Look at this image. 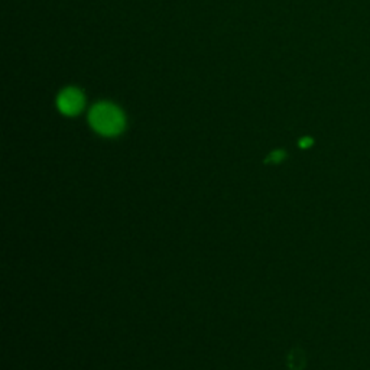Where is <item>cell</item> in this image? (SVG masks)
<instances>
[{
    "mask_svg": "<svg viewBox=\"0 0 370 370\" xmlns=\"http://www.w3.org/2000/svg\"><path fill=\"white\" fill-rule=\"evenodd\" d=\"M90 123L95 132L104 136H116L125 129V117L113 104L100 103L93 107Z\"/></svg>",
    "mask_w": 370,
    "mask_h": 370,
    "instance_id": "6da1fadb",
    "label": "cell"
},
{
    "mask_svg": "<svg viewBox=\"0 0 370 370\" xmlns=\"http://www.w3.org/2000/svg\"><path fill=\"white\" fill-rule=\"evenodd\" d=\"M84 104V97L81 91L77 89H67L64 90L58 97V107L60 111L67 116H74L80 113Z\"/></svg>",
    "mask_w": 370,
    "mask_h": 370,
    "instance_id": "7a4b0ae2",
    "label": "cell"
},
{
    "mask_svg": "<svg viewBox=\"0 0 370 370\" xmlns=\"http://www.w3.org/2000/svg\"><path fill=\"white\" fill-rule=\"evenodd\" d=\"M284 157H285V154L282 152V150H277V152H273V154L269 157L268 161H270V162H281V161L284 159Z\"/></svg>",
    "mask_w": 370,
    "mask_h": 370,
    "instance_id": "3957f363",
    "label": "cell"
},
{
    "mask_svg": "<svg viewBox=\"0 0 370 370\" xmlns=\"http://www.w3.org/2000/svg\"><path fill=\"white\" fill-rule=\"evenodd\" d=\"M311 143H312V141H311L310 138H305V139H303V141L299 142V146H303V148H308Z\"/></svg>",
    "mask_w": 370,
    "mask_h": 370,
    "instance_id": "277c9868",
    "label": "cell"
}]
</instances>
